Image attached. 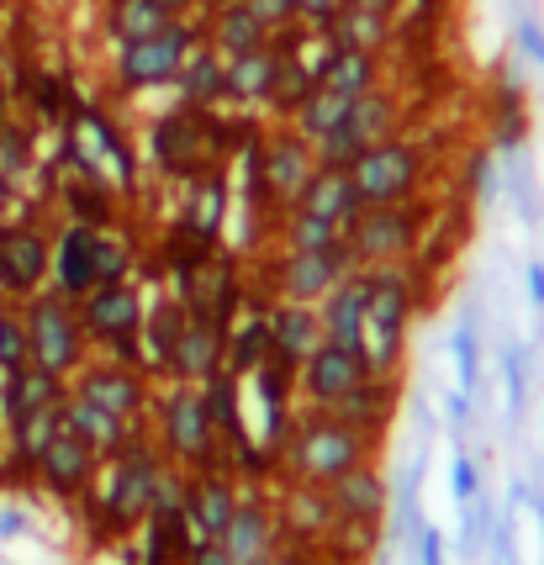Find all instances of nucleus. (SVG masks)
<instances>
[{"instance_id":"nucleus-37","label":"nucleus","mask_w":544,"mask_h":565,"mask_svg":"<svg viewBox=\"0 0 544 565\" xmlns=\"http://www.w3.org/2000/svg\"><path fill=\"white\" fill-rule=\"evenodd\" d=\"M270 360V328H265V307L254 301V312L227 322V370L244 381V375H254V370Z\"/></svg>"},{"instance_id":"nucleus-20","label":"nucleus","mask_w":544,"mask_h":565,"mask_svg":"<svg viewBox=\"0 0 544 565\" xmlns=\"http://www.w3.org/2000/svg\"><path fill=\"white\" fill-rule=\"evenodd\" d=\"M238 497H244V487H238V476L227 466L196 470V476L185 481V523H191V540H223Z\"/></svg>"},{"instance_id":"nucleus-2","label":"nucleus","mask_w":544,"mask_h":565,"mask_svg":"<svg viewBox=\"0 0 544 565\" xmlns=\"http://www.w3.org/2000/svg\"><path fill=\"white\" fill-rule=\"evenodd\" d=\"M418 312V286L407 265H381L371 270V301H365V328H360V365L365 375L396 381L402 360H407V322Z\"/></svg>"},{"instance_id":"nucleus-30","label":"nucleus","mask_w":544,"mask_h":565,"mask_svg":"<svg viewBox=\"0 0 544 565\" xmlns=\"http://www.w3.org/2000/svg\"><path fill=\"white\" fill-rule=\"evenodd\" d=\"M318 85L322 90H339V96H365L375 85H386V53H365V49H328L318 70Z\"/></svg>"},{"instance_id":"nucleus-53","label":"nucleus","mask_w":544,"mask_h":565,"mask_svg":"<svg viewBox=\"0 0 544 565\" xmlns=\"http://www.w3.org/2000/svg\"><path fill=\"white\" fill-rule=\"evenodd\" d=\"M445 418L455 423V428H466V423H470V392H460V386H455V392L445 396Z\"/></svg>"},{"instance_id":"nucleus-36","label":"nucleus","mask_w":544,"mask_h":565,"mask_svg":"<svg viewBox=\"0 0 544 565\" xmlns=\"http://www.w3.org/2000/svg\"><path fill=\"white\" fill-rule=\"evenodd\" d=\"M58 428H64V407H43V413H26V418L6 423V460L38 466V455L58 439Z\"/></svg>"},{"instance_id":"nucleus-4","label":"nucleus","mask_w":544,"mask_h":565,"mask_svg":"<svg viewBox=\"0 0 544 565\" xmlns=\"http://www.w3.org/2000/svg\"><path fill=\"white\" fill-rule=\"evenodd\" d=\"M375 444L365 428L344 423L339 413H307V418L291 428V439L280 449V466L291 481L301 487H333L344 470H354L360 460H371Z\"/></svg>"},{"instance_id":"nucleus-45","label":"nucleus","mask_w":544,"mask_h":565,"mask_svg":"<svg viewBox=\"0 0 544 565\" xmlns=\"http://www.w3.org/2000/svg\"><path fill=\"white\" fill-rule=\"evenodd\" d=\"M248 11L259 17V26L270 32V38H280L286 26H297L301 17H297V0H244Z\"/></svg>"},{"instance_id":"nucleus-55","label":"nucleus","mask_w":544,"mask_h":565,"mask_svg":"<svg viewBox=\"0 0 544 565\" xmlns=\"http://www.w3.org/2000/svg\"><path fill=\"white\" fill-rule=\"evenodd\" d=\"M22 529H26V518L17 513V508H6V513H0V540H17Z\"/></svg>"},{"instance_id":"nucleus-51","label":"nucleus","mask_w":544,"mask_h":565,"mask_svg":"<svg viewBox=\"0 0 544 565\" xmlns=\"http://www.w3.org/2000/svg\"><path fill=\"white\" fill-rule=\"evenodd\" d=\"M418 565H445V534L439 529H418Z\"/></svg>"},{"instance_id":"nucleus-31","label":"nucleus","mask_w":544,"mask_h":565,"mask_svg":"<svg viewBox=\"0 0 544 565\" xmlns=\"http://www.w3.org/2000/svg\"><path fill=\"white\" fill-rule=\"evenodd\" d=\"M64 428L75 434V439H85L90 449H96L100 460H111L117 449H127V444L143 434V423H122L111 418V413H100V407H90V402H79L75 392H70V402H64Z\"/></svg>"},{"instance_id":"nucleus-19","label":"nucleus","mask_w":544,"mask_h":565,"mask_svg":"<svg viewBox=\"0 0 544 565\" xmlns=\"http://www.w3.org/2000/svg\"><path fill=\"white\" fill-rule=\"evenodd\" d=\"M365 381V365L354 349H339V344H322L312 360L297 365V392L307 402V413H333L349 392H360Z\"/></svg>"},{"instance_id":"nucleus-9","label":"nucleus","mask_w":544,"mask_h":565,"mask_svg":"<svg viewBox=\"0 0 544 565\" xmlns=\"http://www.w3.org/2000/svg\"><path fill=\"white\" fill-rule=\"evenodd\" d=\"M79 322H85V339L90 349L111 354V360H127V365H143V312L149 301L132 280H117V286H96L90 296L75 301Z\"/></svg>"},{"instance_id":"nucleus-57","label":"nucleus","mask_w":544,"mask_h":565,"mask_svg":"<svg viewBox=\"0 0 544 565\" xmlns=\"http://www.w3.org/2000/svg\"><path fill=\"white\" fill-rule=\"evenodd\" d=\"M153 6H164L170 17H196V0H153Z\"/></svg>"},{"instance_id":"nucleus-44","label":"nucleus","mask_w":544,"mask_h":565,"mask_svg":"<svg viewBox=\"0 0 544 565\" xmlns=\"http://www.w3.org/2000/svg\"><path fill=\"white\" fill-rule=\"evenodd\" d=\"M502 375H508V413L519 418L523 402H529V354L519 344L502 349Z\"/></svg>"},{"instance_id":"nucleus-52","label":"nucleus","mask_w":544,"mask_h":565,"mask_svg":"<svg viewBox=\"0 0 544 565\" xmlns=\"http://www.w3.org/2000/svg\"><path fill=\"white\" fill-rule=\"evenodd\" d=\"M265 565H318V550H307V544H280Z\"/></svg>"},{"instance_id":"nucleus-29","label":"nucleus","mask_w":544,"mask_h":565,"mask_svg":"<svg viewBox=\"0 0 544 565\" xmlns=\"http://www.w3.org/2000/svg\"><path fill=\"white\" fill-rule=\"evenodd\" d=\"M333 413H339L344 423H354V428H365L371 439H381V434L396 423V413H402V381L365 375V381H360V392H349Z\"/></svg>"},{"instance_id":"nucleus-43","label":"nucleus","mask_w":544,"mask_h":565,"mask_svg":"<svg viewBox=\"0 0 544 565\" xmlns=\"http://www.w3.org/2000/svg\"><path fill=\"white\" fill-rule=\"evenodd\" d=\"M32 164V132L26 127H0V185L6 180H17V174Z\"/></svg>"},{"instance_id":"nucleus-40","label":"nucleus","mask_w":544,"mask_h":565,"mask_svg":"<svg viewBox=\"0 0 544 565\" xmlns=\"http://www.w3.org/2000/svg\"><path fill=\"white\" fill-rule=\"evenodd\" d=\"M185 550H191V523H185V513L143 518V565H174Z\"/></svg>"},{"instance_id":"nucleus-56","label":"nucleus","mask_w":544,"mask_h":565,"mask_svg":"<svg viewBox=\"0 0 544 565\" xmlns=\"http://www.w3.org/2000/svg\"><path fill=\"white\" fill-rule=\"evenodd\" d=\"M349 6H360V11H381V17H392L396 22V11H402L407 0H349Z\"/></svg>"},{"instance_id":"nucleus-8","label":"nucleus","mask_w":544,"mask_h":565,"mask_svg":"<svg viewBox=\"0 0 544 565\" xmlns=\"http://www.w3.org/2000/svg\"><path fill=\"white\" fill-rule=\"evenodd\" d=\"M349 180H354V196L360 206H392V201H418L434 180V153L423 138H407L396 132L386 143L365 148L354 164H349Z\"/></svg>"},{"instance_id":"nucleus-50","label":"nucleus","mask_w":544,"mask_h":565,"mask_svg":"<svg viewBox=\"0 0 544 565\" xmlns=\"http://www.w3.org/2000/svg\"><path fill=\"white\" fill-rule=\"evenodd\" d=\"M174 565H233V561H227V550L217 540H191V550Z\"/></svg>"},{"instance_id":"nucleus-25","label":"nucleus","mask_w":544,"mask_h":565,"mask_svg":"<svg viewBox=\"0 0 544 565\" xmlns=\"http://www.w3.org/2000/svg\"><path fill=\"white\" fill-rule=\"evenodd\" d=\"M365 301H371V270H349L333 291L318 301L322 318V339L339 349L360 344V328H365Z\"/></svg>"},{"instance_id":"nucleus-33","label":"nucleus","mask_w":544,"mask_h":565,"mask_svg":"<svg viewBox=\"0 0 544 565\" xmlns=\"http://www.w3.org/2000/svg\"><path fill=\"white\" fill-rule=\"evenodd\" d=\"M275 74H280V49H275V38L265 49L227 58V106H270Z\"/></svg>"},{"instance_id":"nucleus-5","label":"nucleus","mask_w":544,"mask_h":565,"mask_svg":"<svg viewBox=\"0 0 544 565\" xmlns=\"http://www.w3.org/2000/svg\"><path fill=\"white\" fill-rule=\"evenodd\" d=\"M318 174V148L301 138L291 122L259 132V143L248 148V191L244 201L270 212V217H286L297 196L307 191V180Z\"/></svg>"},{"instance_id":"nucleus-49","label":"nucleus","mask_w":544,"mask_h":565,"mask_svg":"<svg viewBox=\"0 0 544 565\" xmlns=\"http://www.w3.org/2000/svg\"><path fill=\"white\" fill-rule=\"evenodd\" d=\"M344 6H349V0H297V17L307 26H328L339 11H344Z\"/></svg>"},{"instance_id":"nucleus-6","label":"nucleus","mask_w":544,"mask_h":565,"mask_svg":"<svg viewBox=\"0 0 544 565\" xmlns=\"http://www.w3.org/2000/svg\"><path fill=\"white\" fill-rule=\"evenodd\" d=\"M428 227H434V206L423 196L418 201H392V206H360L344 227V248L354 254L360 270L407 265V259H418Z\"/></svg>"},{"instance_id":"nucleus-12","label":"nucleus","mask_w":544,"mask_h":565,"mask_svg":"<svg viewBox=\"0 0 544 565\" xmlns=\"http://www.w3.org/2000/svg\"><path fill=\"white\" fill-rule=\"evenodd\" d=\"M402 117H407V106H402V96H396L392 85H375V90H365V96H354V106H349V117L318 148V164H333V170H349L365 148L386 143V138H396L402 132Z\"/></svg>"},{"instance_id":"nucleus-21","label":"nucleus","mask_w":544,"mask_h":565,"mask_svg":"<svg viewBox=\"0 0 544 565\" xmlns=\"http://www.w3.org/2000/svg\"><path fill=\"white\" fill-rule=\"evenodd\" d=\"M217 370H227V333L217 322L196 318L191 307H185V328H180V344L170 354V370H164V381H191V386H206Z\"/></svg>"},{"instance_id":"nucleus-54","label":"nucleus","mask_w":544,"mask_h":565,"mask_svg":"<svg viewBox=\"0 0 544 565\" xmlns=\"http://www.w3.org/2000/svg\"><path fill=\"white\" fill-rule=\"evenodd\" d=\"M529 301L544 312V259H534V265H529Z\"/></svg>"},{"instance_id":"nucleus-10","label":"nucleus","mask_w":544,"mask_h":565,"mask_svg":"<svg viewBox=\"0 0 544 565\" xmlns=\"http://www.w3.org/2000/svg\"><path fill=\"white\" fill-rule=\"evenodd\" d=\"M22 322H26V349H32V365L53 370V375H75L90 360V339H85V322H79L75 301L70 296L38 291L32 301H22Z\"/></svg>"},{"instance_id":"nucleus-7","label":"nucleus","mask_w":544,"mask_h":565,"mask_svg":"<svg viewBox=\"0 0 544 565\" xmlns=\"http://www.w3.org/2000/svg\"><path fill=\"white\" fill-rule=\"evenodd\" d=\"M159 455L180 466L185 476L196 470H217L227 466V449L217 439V423H212V407H206V392L191 386V381H170V392L159 396Z\"/></svg>"},{"instance_id":"nucleus-47","label":"nucleus","mask_w":544,"mask_h":565,"mask_svg":"<svg viewBox=\"0 0 544 565\" xmlns=\"http://www.w3.org/2000/svg\"><path fill=\"white\" fill-rule=\"evenodd\" d=\"M487 529H492V513H487L481 502H466V523H460V550H466V555H476V550H481V540H487Z\"/></svg>"},{"instance_id":"nucleus-46","label":"nucleus","mask_w":544,"mask_h":565,"mask_svg":"<svg viewBox=\"0 0 544 565\" xmlns=\"http://www.w3.org/2000/svg\"><path fill=\"white\" fill-rule=\"evenodd\" d=\"M476 492H481V476H476V460L470 455H455L449 460V497L466 508V502H476Z\"/></svg>"},{"instance_id":"nucleus-34","label":"nucleus","mask_w":544,"mask_h":565,"mask_svg":"<svg viewBox=\"0 0 544 565\" xmlns=\"http://www.w3.org/2000/svg\"><path fill=\"white\" fill-rule=\"evenodd\" d=\"M180 328H185V301H180V296H159L149 312H143V370H149V375H164V370H170Z\"/></svg>"},{"instance_id":"nucleus-14","label":"nucleus","mask_w":544,"mask_h":565,"mask_svg":"<svg viewBox=\"0 0 544 565\" xmlns=\"http://www.w3.org/2000/svg\"><path fill=\"white\" fill-rule=\"evenodd\" d=\"M149 153L170 180H196L217 170V143H212V111L174 106L149 127Z\"/></svg>"},{"instance_id":"nucleus-13","label":"nucleus","mask_w":544,"mask_h":565,"mask_svg":"<svg viewBox=\"0 0 544 565\" xmlns=\"http://www.w3.org/2000/svg\"><path fill=\"white\" fill-rule=\"evenodd\" d=\"M70 392L79 402H90L100 413L122 423H143L153 413V375L143 365H127V360H111V354H96L70 375Z\"/></svg>"},{"instance_id":"nucleus-3","label":"nucleus","mask_w":544,"mask_h":565,"mask_svg":"<svg viewBox=\"0 0 544 565\" xmlns=\"http://www.w3.org/2000/svg\"><path fill=\"white\" fill-rule=\"evenodd\" d=\"M138 265V248L117 227H90V222H64L53 238V275L49 286L58 296H90L96 286H117Z\"/></svg>"},{"instance_id":"nucleus-17","label":"nucleus","mask_w":544,"mask_h":565,"mask_svg":"<svg viewBox=\"0 0 544 565\" xmlns=\"http://www.w3.org/2000/svg\"><path fill=\"white\" fill-rule=\"evenodd\" d=\"M227 550V561L233 565H265L280 550V518H275V497H265L259 487H244V497H238V508H233V518H227L223 540H217Z\"/></svg>"},{"instance_id":"nucleus-22","label":"nucleus","mask_w":544,"mask_h":565,"mask_svg":"<svg viewBox=\"0 0 544 565\" xmlns=\"http://www.w3.org/2000/svg\"><path fill=\"white\" fill-rule=\"evenodd\" d=\"M275 518H280V540L286 544L322 550V544L333 540V502H328V487H301V481H291L286 492L275 497Z\"/></svg>"},{"instance_id":"nucleus-60","label":"nucleus","mask_w":544,"mask_h":565,"mask_svg":"<svg viewBox=\"0 0 544 565\" xmlns=\"http://www.w3.org/2000/svg\"><path fill=\"white\" fill-rule=\"evenodd\" d=\"M212 6H223V0H212Z\"/></svg>"},{"instance_id":"nucleus-59","label":"nucleus","mask_w":544,"mask_h":565,"mask_svg":"<svg viewBox=\"0 0 544 565\" xmlns=\"http://www.w3.org/2000/svg\"><path fill=\"white\" fill-rule=\"evenodd\" d=\"M540 523H544V502H540Z\"/></svg>"},{"instance_id":"nucleus-58","label":"nucleus","mask_w":544,"mask_h":565,"mask_svg":"<svg viewBox=\"0 0 544 565\" xmlns=\"http://www.w3.org/2000/svg\"><path fill=\"white\" fill-rule=\"evenodd\" d=\"M0 460H6V418H0Z\"/></svg>"},{"instance_id":"nucleus-1","label":"nucleus","mask_w":544,"mask_h":565,"mask_svg":"<svg viewBox=\"0 0 544 565\" xmlns=\"http://www.w3.org/2000/svg\"><path fill=\"white\" fill-rule=\"evenodd\" d=\"M170 466L159 455L153 434H138V439L117 449L111 460H100L96 487L79 497L85 502V523L96 540H127L143 529V518L153 508V487H159V470Z\"/></svg>"},{"instance_id":"nucleus-28","label":"nucleus","mask_w":544,"mask_h":565,"mask_svg":"<svg viewBox=\"0 0 544 565\" xmlns=\"http://www.w3.org/2000/svg\"><path fill=\"white\" fill-rule=\"evenodd\" d=\"M201 43L217 49L223 58H238V53L265 49L270 32L259 26V17L248 11L244 0H223V6H212V17H206V26H201Z\"/></svg>"},{"instance_id":"nucleus-23","label":"nucleus","mask_w":544,"mask_h":565,"mask_svg":"<svg viewBox=\"0 0 544 565\" xmlns=\"http://www.w3.org/2000/svg\"><path fill=\"white\" fill-rule=\"evenodd\" d=\"M265 328H270V354L286 360L291 370L328 344V339H322L318 307H307V301H270V307H265Z\"/></svg>"},{"instance_id":"nucleus-32","label":"nucleus","mask_w":544,"mask_h":565,"mask_svg":"<svg viewBox=\"0 0 544 565\" xmlns=\"http://www.w3.org/2000/svg\"><path fill=\"white\" fill-rule=\"evenodd\" d=\"M291 212H307V217H322L333 227H349V217L360 212V196H354V180L349 170H333V164H318V174L307 180V191L297 196Z\"/></svg>"},{"instance_id":"nucleus-26","label":"nucleus","mask_w":544,"mask_h":565,"mask_svg":"<svg viewBox=\"0 0 544 565\" xmlns=\"http://www.w3.org/2000/svg\"><path fill=\"white\" fill-rule=\"evenodd\" d=\"M64 402H70V381L43 365H22L11 375H0V418L6 423L43 413V407H64Z\"/></svg>"},{"instance_id":"nucleus-48","label":"nucleus","mask_w":544,"mask_h":565,"mask_svg":"<svg viewBox=\"0 0 544 565\" xmlns=\"http://www.w3.org/2000/svg\"><path fill=\"white\" fill-rule=\"evenodd\" d=\"M519 53L529 58V64H540L544 70V26L534 22V17H523L519 22Z\"/></svg>"},{"instance_id":"nucleus-24","label":"nucleus","mask_w":544,"mask_h":565,"mask_svg":"<svg viewBox=\"0 0 544 565\" xmlns=\"http://www.w3.org/2000/svg\"><path fill=\"white\" fill-rule=\"evenodd\" d=\"M227 206H233V191H227L223 170H206L196 180H185V206H180V233L196 238V244L217 248V233L227 222Z\"/></svg>"},{"instance_id":"nucleus-27","label":"nucleus","mask_w":544,"mask_h":565,"mask_svg":"<svg viewBox=\"0 0 544 565\" xmlns=\"http://www.w3.org/2000/svg\"><path fill=\"white\" fill-rule=\"evenodd\" d=\"M170 90L180 96V106H196V111H217V106H227V58L217 49L196 43V49L185 53V64H180Z\"/></svg>"},{"instance_id":"nucleus-35","label":"nucleus","mask_w":544,"mask_h":565,"mask_svg":"<svg viewBox=\"0 0 544 565\" xmlns=\"http://www.w3.org/2000/svg\"><path fill=\"white\" fill-rule=\"evenodd\" d=\"M170 17L164 6H153V0H106V38L122 49V43H138V38H153V32H164Z\"/></svg>"},{"instance_id":"nucleus-18","label":"nucleus","mask_w":544,"mask_h":565,"mask_svg":"<svg viewBox=\"0 0 544 565\" xmlns=\"http://www.w3.org/2000/svg\"><path fill=\"white\" fill-rule=\"evenodd\" d=\"M32 476H38V492L58 497V502H79V497L96 487L100 476V455L90 449L85 439H75L70 428H58V439L38 455V466H32Z\"/></svg>"},{"instance_id":"nucleus-42","label":"nucleus","mask_w":544,"mask_h":565,"mask_svg":"<svg viewBox=\"0 0 544 565\" xmlns=\"http://www.w3.org/2000/svg\"><path fill=\"white\" fill-rule=\"evenodd\" d=\"M22 365H32L22 307H6V301H0V375H11V370H22Z\"/></svg>"},{"instance_id":"nucleus-41","label":"nucleus","mask_w":544,"mask_h":565,"mask_svg":"<svg viewBox=\"0 0 544 565\" xmlns=\"http://www.w3.org/2000/svg\"><path fill=\"white\" fill-rule=\"evenodd\" d=\"M449 360H455V375H460V392L476 396V386H481V333H476V301H466L460 322L449 328Z\"/></svg>"},{"instance_id":"nucleus-15","label":"nucleus","mask_w":544,"mask_h":565,"mask_svg":"<svg viewBox=\"0 0 544 565\" xmlns=\"http://www.w3.org/2000/svg\"><path fill=\"white\" fill-rule=\"evenodd\" d=\"M349 270H360V265H354V254L344 248V238L328 248H280L270 259L275 301H307V307H318Z\"/></svg>"},{"instance_id":"nucleus-11","label":"nucleus","mask_w":544,"mask_h":565,"mask_svg":"<svg viewBox=\"0 0 544 565\" xmlns=\"http://www.w3.org/2000/svg\"><path fill=\"white\" fill-rule=\"evenodd\" d=\"M201 43V26L196 17H180L170 22L164 32H153V38H138V43H122L117 58H111V79H117V90H170L180 64H185V53Z\"/></svg>"},{"instance_id":"nucleus-39","label":"nucleus","mask_w":544,"mask_h":565,"mask_svg":"<svg viewBox=\"0 0 544 565\" xmlns=\"http://www.w3.org/2000/svg\"><path fill=\"white\" fill-rule=\"evenodd\" d=\"M349 106H354L349 96H339V90H322V85H312V96L301 100V106L291 111V117H286V122L297 127V132L307 138V143H322V138H328V132H333V127H339V122L349 117Z\"/></svg>"},{"instance_id":"nucleus-38","label":"nucleus","mask_w":544,"mask_h":565,"mask_svg":"<svg viewBox=\"0 0 544 565\" xmlns=\"http://www.w3.org/2000/svg\"><path fill=\"white\" fill-rule=\"evenodd\" d=\"M339 49H365V53H386V43H392L396 22L392 17H381V11H360V6H344L333 22L322 26Z\"/></svg>"},{"instance_id":"nucleus-16","label":"nucleus","mask_w":544,"mask_h":565,"mask_svg":"<svg viewBox=\"0 0 544 565\" xmlns=\"http://www.w3.org/2000/svg\"><path fill=\"white\" fill-rule=\"evenodd\" d=\"M53 238L38 222H0V301H32L49 291Z\"/></svg>"}]
</instances>
